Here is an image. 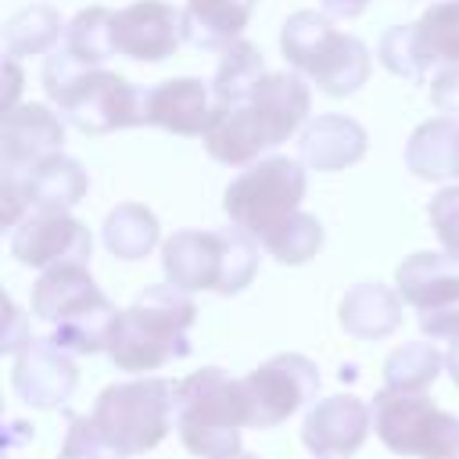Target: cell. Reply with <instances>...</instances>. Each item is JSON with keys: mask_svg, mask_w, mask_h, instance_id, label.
I'll list each match as a JSON object with an SVG mask.
<instances>
[{"mask_svg": "<svg viewBox=\"0 0 459 459\" xmlns=\"http://www.w3.org/2000/svg\"><path fill=\"white\" fill-rule=\"evenodd\" d=\"M247 427V409L240 380L219 366H204L176 384V434L183 448L197 459H233L240 455V430Z\"/></svg>", "mask_w": 459, "mask_h": 459, "instance_id": "obj_5", "label": "cell"}, {"mask_svg": "<svg viewBox=\"0 0 459 459\" xmlns=\"http://www.w3.org/2000/svg\"><path fill=\"white\" fill-rule=\"evenodd\" d=\"M32 333L29 330H22V312L14 308V301L7 298V330H4V341H0V348L7 351V355H18V348L29 341Z\"/></svg>", "mask_w": 459, "mask_h": 459, "instance_id": "obj_36", "label": "cell"}, {"mask_svg": "<svg viewBox=\"0 0 459 459\" xmlns=\"http://www.w3.org/2000/svg\"><path fill=\"white\" fill-rule=\"evenodd\" d=\"M394 283L402 301H409L416 312H441L459 305V262L452 255H409L394 269Z\"/></svg>", "mask_w": 459, "mask_h": 459, "instance_id": "obj_17", "label": "cell"}, {"mask_svg": "<svg viewBox=\"0 0 459 459\" xmlns=\"http://www.w3.org/2000/svg\"><path fill=\"white\" fill-rule=\"evenodd\" d=\"M183 39V11L165 0H136L115 11V54L133 61H165Z\"/></svg>", "mask_w": 459, "mask_h": 459, "instance_id": "obj_15", "label": "cell"}, {"mask_svg": "<svg viewBox=\"0 0 459 459\" xmlns=\"http://www.w3.org/2000/svg\"><path fill=\"white\" fill-rule=\"evenodd\" d=\"M32 312L54 326L50 337L65 351L93 355V351H108L122 308L108 301V294L97 287L86 265L65 262L43 269V276L32 283Z\"/></svg>", "mask_w": 459, "mask_h": 459, "instance_id": "obj_4", "label": "cell"}, {"mask_svg": "<svg viewBox=\"0 0 459 459\" xmlns=\"http://www.w3.org/2000/svg\"><path fill=\"white\" fill-rule=\"evenodd\" d=\"M262 75H265L262 50L255 43H247V39H237V43H230L222 50L219 72L212 79V93H215V100H237V97L251 93Z\"/></svg>", "mask_w": 459, "mask_h": 459, "instance_id": "obj_29", "label": "cell"}, {"mask_svg": "<svg viewBox=\"0 0 459 459\" xmlns=\"http://www.w3.org/2000/svg\"><path fill=\"white\" fill-rule=\"evenodd\" d=\"M373 430L394 455L459 459V416L437 409L416 391L384 387L373 394Z\"/></svg>", "mask_w": 459, "mask_h": 459, "instance_id": "obj_10", "label": "cell"}, {"mask_svg": "<svg viewBox=\"0 0 459 459\" xmlns=\"http://www.w3.org/2000/svg\"><path fill=\"white\" fill-rule=\"evenodd\" d=\"M423 65H459V0L430 4L412 25Z\"/></svg>", "mask_w": 459, "mask_h": 459, "instance_id": "obj_25", "label": "cell"}, {"mask_svg": "<svg viewBox=\"0 0 459 459\" xmlns=\"http://www.w3.org/2000/svg\"><path fill=\"white\" fill-rule=\"evenodd\" d=\"M366 129L348 115H319L301 133V161L316 172H337L366 154Z\"/></svg>", "mask_w": 459, "mask_h": 459, "instance_id": "obj_18", "label": "cell"}, {"mask_svg": "<svg viewBox=\"0 0 459 459\" xmlns=\"http://www.w3.org/2000/svg\"><path fill=\"white\" fill-rule=\"evenodd\" d=\"M11 251L22 265H32V269H54L65 262L86 265L93 240H90V230L68 212H36L11 230Z\"/></svg>", "mask_w": 459, "mask_h": 459, "instance_id": "obj_12", "label": "cell"}, {"mask_svg": "<svg viewBox=\"0 0 459 459\" xmlns=\"http://www.w3.org/2000/svg\"><path fill=\"white\" fill-rule=\"evenodd\" d=\"M100 237L115 258L136 262V258L151 255V247L158 244V219L143 204H118L108 212Z\"/></svg>", "mask_w": 459, "mask_h": 459, "instance_id": "obj_24", "label": "cell"}, {"mask_svg": "<svg viewBox=\"0 0 459 459\" xmlns=\"http://www.w3.org/2000/svg\"><path fill=\"white\" fill-rule=\"evenodd\" d=\"M90 420L122 455H143L176 427V384L161 377L111 384L97 394Z\"/></svg>", "mask_w": 459, "mask_h": 459, "instance_id": "obj_8", "label": "cell"}, {"mask_svg": "<svg viewBox=\"0 0 459 459\" xmlns=\"http://www.w3.org/2000/svg\"><path fill=\"white\" fill-rule=\"evenodd\" d=\"M305 169L301 161L287 154H273L255 161L247 172H240L226 194H222V212L237 230L255 237L258 244L269 240L290 215H298L301 197H305Z\"/></svg>", "mask_w": 459, "mask_h": 459, "instance_id": "obj_9", "label": "cell"}, {"mask_svg": "<svg viewBox=\"0 0 459 459\" xmlns=\"http://www.w3.org/2000/svg\"><path fill=\"white\" fill-rule=\"evenodd\" d=\"M233 459H258V455H247V452H240V455H233Z\"/></svg>", "mask_w": 459, "mask_h": 459, "instance_id": "obj_40", "label": "cell"}, {"mask_svg": "<svg viewBox=\"0 0 459 459\" xmlns=\"http://www.w3.org/2000/svg\"><path fill=\"white\" fill-rule=\"evenodd\" d=\"M65 50L82 65H100L115 57V11L86 7L65 29Z\"/></svg>", "mask_w": 459, "mask_h": 459, "instance_id": "obj_28", "label": "cell"}, {"mask_svg": "<svg viewBox=\"0 0 459 459\" xmlns=\"http://www.w3.org/2000/svg\"><path fill=\"white\" fill-rule=\"evenodd\" d=\"M344 333L359 341H380L402 326V294L384 283H355L337 308Z\"/></svg>", "mask_w": 459, "mask_h": 459, "instance_id": "obj_21", "label": "cell"}, {"mask_svg": "<svg viewBox=\"0 0 459 459\" xmlns=\"http://www.w3.org/2000/svg\"><path fill=\"white\" fill-rule=\"evenodd\" d=\"M11 179H18V186L25 194V204L32 212H68L90 190L86 169L79 161L65 158V154H50L39 165H32L29 172L11 176Z\"/></svg>", "mask_w": 459, "mask_h": 459, "instance_id": "obj_20", "label": "cell"}, {"mask_svg": "<svg viewBox=\"0 0 459 459\" xmlns=\"http://www.w3.org/2000/svg\"><path fill=\"white\" fill-rule=\"evenodd\" d=\"M316 391H319V369L312 359H305L298 351L273 355L269 362H262L258 369L240 377L247 427H255V430L280 427L287 416H294L298 409L316 402Z\"/></svg>", "mask_w": 459, "mask_h": 459, "instance_id": "obj_11", "label": "cell"}, {"mask_svg": "<svg viewBox=\"0 0 459 459\" xmlns=\"http://www.w3.org/2000/svg\"><path fill=\"white\" fill-rule=\"evenodd\" d=\"M18 93H22V68H18L14 57H4V111L18 108V104H14Z\"/></svg>", "mask_w": 459, "mask_h": 459, "instance_id": "obj_37", "label": "cell"}, {"mask_svg": "<svg viewBox=\"0 0 459 459\" xmlns=\"http://www.w3.org/2000/svg\"><path fill=\"white\" fill-rule=\"evenodd\" d=\"M61 36V14L47 4L22 7L18 14L7 18L4 25V54L7 57H32L47 54Z\"/></svg>", "mask_w": 459, "mask_h": 459, "instance_id": "obj_26", "label": "cell"}, {"mask_svg": "<svg viewBox=\"0 0 459 459\" xmlns=\"http://www.w3.org/2000/svg\"><path fill=\"white\" fill-rule=\"evenodd\" d=\"M445 366V355L427 344V341H409L402 348H394L384 362V387H394V391H416L423 394L437 373Z\"/></svg>", "mask_w": 459, "mask_h": 459, "instance_id": "obj_27", "label": "cell"}, {"mask_svg": "<svg viewBox=\"0 0 459 459\" xmlns=\"http://www.w3.org/2000/svg\"><path fill=\"white\" fill-rule=\"evenodd\" d=\"M65 126L43 104H18L0 122V172L22 176L50 154H61Z\"/></svg>", "mask_w": 459, "mask_h": 459, "instance_id": "obj_16", "label": "cell"}, {"mask_svg": "<svg viewBox=\"0 0 459 459\" xmlns=\"http://www.w3.org/2000/svg\"><path fill=\"white\" fill-rule=\"evenodd\" d=\"M57 459H126V455L93 427L90 416L68 412V430H65V445Z\"/></svg>", "mask_w": 459, "mask_h": 459, "instance_id": "obj_32", "label": "cell"}, {"mask_svg": "<svg viewBox=\"0 0 459 459\" xmlns=\"http://www.w3.org/2000/svg\"><path fill=\"white\" fill-rule=\"evenodd\" d=\"M373 427V409L355 398V394H330L319 398L305 423H301V441L316 459H351Z\"/></svg>", "mask_w": 459, "mask_h": 459, "instance_id": "obj_14", "label": "cell"}, {"mask_svg": "<svg viewBox=\"0 0 459 459\" xmlns=\"http://www.w3.org/2000/svg\"><path fill=\"white\" fill-rule=\"evenodd\" d=\"M47 97L57 111L82 133H111L129 126H147V90L133 86L126 75L82 65L68 50L50 54L43 65Z\"/></svg>", "mask_w": 459, "mask_h": 459, "instance_id": "obj_3", "label": "cell"}, {"mask_svg": "<svg viewBox=\"0 0 459 459\" xmlns=\"http://www.w3.org/2000/svg\"><path fill=\"white\" fill-rule=\"evenodd\" d=\"M427 219L445 247V255H452L459 262V186H445L430 197L427 204Z\"/></svg>", "mask_w": 459, "mask_h": 459, "instance_id": "obj_33", "label": "cell"}, {"mask_svg": "<svg viewBox=\"0 0 459 459\" xmlns=\"http://www.w3.org/2000/svg\"><path fill=\"white\" fill-rule=\"evenodd\" d=\"M208 118L212 104L201 79H165L147 90V126H161L176 136H197Z\"/></svg>", "mask_w": 459, "mask_h": 459, "instance_id": "obj_19", "label": "cell"}, {"mask_svg": "<svg viewBox=\"0 0 459 459\" xmlns=\"http://www.w3.org/2000/svg\"><path fill=\"white\" fill-rule=\"evenodd\" d=\"M377 57L380 65L391 72V75H402V79H412L420 82L427 75V65L416 50V36H412V25H394L380 36V47H377Z\"/></svg>", "mask_w": 459, "mask_h": 459, "instance_id": "obj_31", "label": "cell"}, {"mask_svg": "<svg viewBox=\"0 0 459 459\" xmlns=\"http://www.w3.org/2000/svg\"><path fill=\"white\" fill-rule=\"evenodd\" d=\"M11 384L25 405L61 409L79 384V369L75 359L54 337H29L14 355Z\"/></svg>", "mask_w": 459, "mask_h": 459, "instance_id": "obj_13", "label": "cell"}, {"mask_svg": "<svg viewBox=\"0 0 459 459\" xmlns=\"http://www.w3.org/2000/svg\"><path fill=\"white\" fill-rule=\"evenodd\" d=\"M161 269L183 290L237 294L258 273V244L244 230H179L161 244Z\"/></svg>", "mask_w": 459, "mask_h": 459, "instance_id": "obj_6", "label": "cell"}, {"mask_svg": "<svg viewBox=\"0 0 459 459\" xmlns=\"http://www.w3.org/2000/svg\"><path fill=\"white\" fill-rule=\"evenodd\" d=\"M323 4V14L330 18H355L369 7V0H319Z\"/></svg>", "mask_w": 459, "mask_h": 459, "instance_id": "obj_38", "label": "cell"}, {"mask_svg": "<svg viewBox=\"0 0 459 459\" xmlns=\"http://www.w3.org/2000/svg\"><path fill=\"white\" fill-rule=\"evenodd\" d=\"M280 50L287 65L305 72L330 97H348L369 79L366 43L337 32L330 14L319 11H294L280 29Z\"/></svg>", "mask_w": 459, "mask_h": 459, "instance_id": "obj_7", "label": "cell"}, {"mask_svg": "<svg viewBox=\"0 0 459 459\" xmlns=\"http://www.w3.org/2000/svg\"><path fill=\"white\" fill-rule=\"evenodd\" d=\"M430 100H434V108H437L445 118H455V122H459V65L445 68V72L430 82Z\"/></svg>", "mask_w": 459, "mask_h": 459, "instance_id": "obj_34", "label": "cell"}, {"mask_svg": "<svg viewBox=\"0 0 459 459\" xmlns=\"http://www.w3.org/2000/svg\"><path fill=\"white\" fill-rule=\"evenodd\" d=\"M262 247L276 262H283V265H301V262L319 255V247H323V222L316 215H308V212H298L269 240H262Z\"/></svg>", "mask_w": 459, "mask_h": 459, "instance_id": "obj_30", "label": "cell"}, {"mask_svg": "<svg viewBox=\"0 0 459 459\" xmlns=\"http://www.w3.org/2000/svg\"><path fill=\"white\" fill-rule=\"evenodd\" d=\"M405 165L420 179L459 176V122L430 118V122L416 126V133L405 143Z\"/></svg>", "mask_w": 459, "mask_h": 459, "instance_id": "obj_23", "label": "cell"}, {"mask_svg": "<svg viewBox=\"0 0 459 459\" xmlns=\"http://www.w3.org/2000/svg\"><path fill=\"white\" fill-rule=\"evenodd\" d=\"M420 330H423L430 341H434V337L455 341V337H459V305L441 308V312H420Z\"/></svg>", "mask_w": 459, "mask_h": 459, "instance_id": "obj_35", "label": "cell"}, {"mask_svg": "<svg viewBox=\"0 0 459 459\" xmlns=\"http://www.w3.org/2000/svg\"><path fill=\"white\" fill-rule=\"evenodd\" d=\"M445 369H448V377H452V384L459 387V337L448 344V351H445Z\"/></svg>", "mask_w": 459, "mask_h": 459, "instance_id": "obj_39", "label": "cell"}, {"mask_svg": "<svg viewBox=\"0 0 459 459\" xmlns=\"http://www.w3.org/2000/svg\"><path fill=\"white\" fill-rule=\"evenodd\" d=\"M194 319L197 305L190 301V290L176 283H151L118 312L108 359L126 373H151L172 359H186Z\"/></svg>", "mask_w": 459, "mask_h": 459, "instance_id": "obj_2", "label": "cell"}, {"mask_svg": "<svg viewBox=\"0 0 459 459\" xmlns=\"http://www.w3.org/2000/svg\"><path fill=\"white\" fill-rule=\"evenodd\" d=\"M255 0H186L183 7V36L197 50H226L240 39Z\"/></svg>", "mask_w": 459, "mask_h": 459, "instance_id": "obj_22", "label": "cell"}, {"mask_svg": "<svg viewBox=\"0 0 459 459\" xmlns=\"http://www.w3.org/2000/svg\"><path fill=\"white\" fill-rule=\"evenodd\" d=\"M312 97L298 72H265L237 100H215L204 126V147L222 165H251L262 151L283 143L308 118Z\"/></svg>", "mask_w": 459, "mask_h": 459, "instance_id": "obj_1", "label": "cell"}]
</instances>
